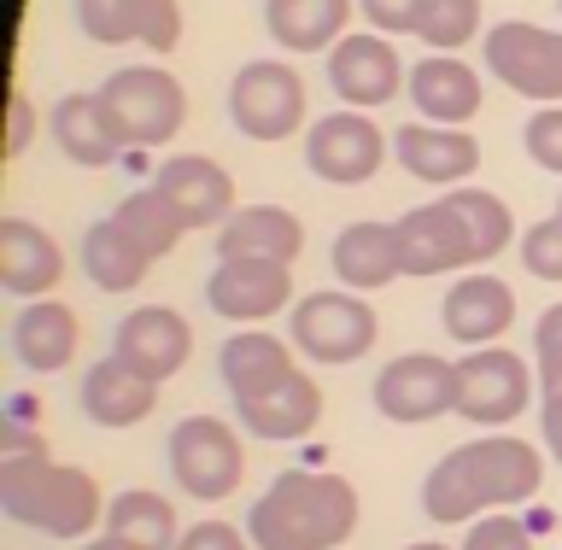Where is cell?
<instances>
[{"mask_svg": "<svg viewBox=\"0 0 562 550\" xmlns=\"http://www.w3.org/2000/svg\"><path fill=\"white\" fill-rule=\"evenodd\" d=\"M539 486H544L539 451L516 434H486L439 457L434 474L422 481V509L446 527H469L492 509L527 504Z\"/></svg>", "mask_w": 562, "mask_h": 550, "instance_id": "1", "label": "cell"}, {"mask_svg": "<svg viewBox=\"0 0 562 550\" xmlns=\"http://www.w3.org/2000/svg\"><path fill=\"white\" fill-rule=\"evenodd\" d=\"M258 550H340L358 534V486L334 469H281L246 509Z\"/></svg>", "mask_w": 562, "mask_h": 550, "instance_id": "2", "label": "cell"}, {"mask_svg": "<svg viewBox=\"0 0 562 550\" xmlns=\"http://www.w3.org/2000/svg\"><path fill=\"white\" fill-rule=\"evenodd\" d=\"M0 509L18 527L47 539H88L105 527V498L88 469L53 463V457H0Z\"/></svg>", "mask_w": 562, "mask_h": 550, "instance_id": "3", "label": "cell"}, {"mask_svg": "<svg viewBox=\"0 0 562 550\" xmlns=\"http://www.w3.org/2000/svg\"><path fill=\"white\" fill-rule=\"evenodd\" d=\"M375 334H381L375 305L351 288H340V293L323 288V293H305L293 305V346L305 351L311 363H328V369L358 363V358H369Z\"/></svg>", "mask_w": 562, "mask_h": 550, "instance_id": "4", "label": "cell"}, {"mask_svg": "<svg viewBox=\"0 0 562 550\" xmlns=\"http://www.w3.org/2000/svg\"><path fill=\"white\" fill-rule=\"evenodd\" d=\"M100 94H105V105H112L130 153L165 147V141L182 130V117H188V94H182V82H176L165 65H123V70L105 77Z\"/></svg>", "mask_w": 562, "mask_h": 550, "instance_id": "5", "label": "cell"}, {"mask_svg": "<svg viewBox=\"0 0 562 550\" xmlns=\"http://www.w3.org/2000/svg\"><path fill=\"white\" fill-rule=\"evenodd\" d=\"M170 474L188 498L223 504L246 481V451L223 416H182L170 428Z\"/></svg>", "mask_w": 562, "mask_h": 550, "instance_id": "6", "label": "cell"}, {"mask_svg": "<svg viewBox=\"0 0 562 550\" xmlns=\"http://www.w3.org/2000/svg\"><path fill=\"white\" fill-rule=\"evenodd\" d=\"M486 70L498 77L509 94L562 105V30L527 24V18H504L486 30Z\"/></svg>", "mask_w": 562, "mask_h": 550, "instance_id": "7", "label": "cell"}, {"mask_svg": "<svg viewBox=\"0 0 562 550\" xmlns=\"http://www.w3.org/2000/svg\"><path fill=\"white\" fill-rule=\"evenodd\" d=\"M228 117L246 141H288L305 130V77L281 59H252L228 82Z\"/></svg>", "mask_w": 562, "mask_h": 550, "instance_id": "8", "label": "cell"}, {"mask_svg": "<svg viewBox=\"0 0 562 550\" xmlns=\"http://www.w3.org/2000/svg\"><path fill=\"white\" fill-rule=\"evenodd\" d=\"M539 386V369L516 358L509 346H481L457 363V416L481 422V428H504L527 411Z\"/></svg>", "mask_w": 562, "mask_h": 550, "instance_id": "9", "label": "cell"}, {"mask_svg": "<svg viewBox=\"0 0 562 550\" xmlns=\"http://www.w3.org/2000/svg\"><path fill=\"white\" fill-rule=\"evenodd\" d=\"M375 411L404 428L457 416V363L434 358V351H404L375 375Z\"/></svg>", "mask_w": 562, "mask_h": 550, "instance_id": "10", "label": "cell"}, {"mask_svg": "<svg viewBox=\"0 0 562 550\" xmlns=\"http://www.w3.org/2000/svg\"><path fill=\"white\" fill-rule=\"evenodd\" d=\"M386 158V135L375 130L369 112H328L305 130V165L334 188H363Z\"/></svg>", "mask_w": 562, "mask_h": 550, "instance_id": "11", "label": "cell"}, {"mask_svg": "<svg viewBox=\"0 0 562 550\" xmlns=\"http://www.w3.org/2000/svg\"><path fill=\"white\" fill-rule=\"evenodd\" d=\"M393 228H398V246H404V276H446V270L481 263V246H474L469 217L457 211L451 193H439L434 205L404 211Z\"/></svg>", "mask_w": 562, "mask_h": 550, "instance_id": "12", "label": "cell"}, {"mask_svg": "<svg viewBox=\"0 0 562 550\" xmlns=\"http://www.w3.org/2000/svg\"><path fill=\"white\" fill-rule=\"evenodd\" d=\"M328 82H334V94H340L351 112H381L393 94H404L411 70H404L398 47L386 42L381 30H358V35H346V42H334Z\"/></svg>", "mask_w": 562, "mask_h": 550, "instance_id": "13", "label": "cell"}, {"mask_svg": "<svg viewBox=\"0 0 562 550\" xmlns=\"http://www.w3.org/2000/svg\"><path fill=\"white\" fill-rule=\"evenodd\" d=\"M205 305L223 323H270L293 305V263L276 258H217V276L205 281Z\"/></svg>", "mask_w": 562, "mask_h": 550, "instance_id": "14", "label": "cell"}, {"mask_svg": "<svg viewBox=\"0 0 562 550\" xmlns=\"http://www.w3.org/2000/svg\"><path fill=\"white\" fill-rule=\"evenodd\" d=\"M188 351H193V328H188V316L170 311V305H140V311L123 316L117 334H112V358L153 386H165L176 369H188Z\"/></svg>", "mask_w": 562, "mask_h": 550, "instance_id": "15", "label": "cell"}, {"mask_svg": "<svg viewBox=\"0 0 562 550\" xmlns=\"http://www.w3.org/2000/svg\"><path fill=\"white\" fill-rule=\"evenodd\" d=\"M153 188L176 205V217H182L188 228H223L240 211L235 205V176H228L217 158H205V153L165 158V165L153 170Z\"/></svg>", "mask_w": 562, "mask_h": 550, "instance_id": "16", "label": "cell"}, {"mask_svg": "<svg viewBox=\"0 0 562 550\" xmlns=\"http://www.w3.org/2000/svg\"><path fill=\"white\" fill-rule=\"evenodd\" d=\"M77 24L94 47L140 42L153 53H170L182 42V7L176 0H77Z\"/></svg>", "mask_w": 562, "mask_h": 550, "instance_id": "17", "label": "cell"}, {"mask_svg": "<svg viewBox=\"0 0 562 550\" xmlns=\"http://www.w3.org/2000/svg\"><path fill=\"white\" fill-rule=\"evenodd\" d=\"M393 153L416 182H434V188H463L481 170V141L457 130V123H422V117L404 123V130H393Z\"/></svg>", "mask_w": 562, "mask_h": 550, "instance_id": "18", "label": "cell"}, {"mask_svg": "<svg viewBox=\"0 0 562 550\" xmlns=\"http://www.w3.org/2000/svg\"><path fill=\"white\" fill-rule=\"evenodd\" d=\"M47 130H53V141H59V153L82 170H105V165H117V158H130V141H123V130H117V117H112V105H105L100 88L94 94H65L59 105H53Z\"/></svg>", "mask_w": 562, "mask_h": 550, "instance_id": "19", "label": "cell"}, {"mask_svg": "<svg viewBox=\"0 0 562 550\" xmlns=\"http://www.w3.org/2000/svg\"><path fill=\"white\" fill-rule=\"evenodd\" d=\"M439 323L457 346L481 351V346H498L509 323H516V293H509V281L498 276H457L446 305H439Z\"/></svg>", "mask_w": 562, "mask_h": 550, "instance_id": "20", "label": "cell"}, {"mask_svg": "<svg viewBox=\"0 0 562 550\" xmlns=\"http://www.w3.org/2000/svg\"><path fill=\"white\" fill-rule=\"evenodd\" d=\"M404 94H411L422 123H457V130H463V123L481 112L486 88H481V77H474V65H463L457 53H428V59L411 65Z\"/></svg>", "mask_w": 562, "mask_h": 550, "instance_id": "21", "label": "cell"}, {"mask_svg": "<svg viewBox=\"0 0 562 550\" xmlns=\"http://www.w3.org/2000/svg\"><path fill=\"white\" fill-rule=\"evenodd\" d=\"M82 346V323L77 311L59 305V299H30L12 323V358L30 369V375H59V369L77 363Z\"/></svg>", "mask_w": 562, "mask_h": 550, "instance_id": "22", "label": "cell"}, {"mask_svg": "<svg viewBox=\"0 0 562 550\" xmlns=\"http://www.w3.org/2000/svg\"><path fill=\"white\" fill-rule=\"evenodd\" d=\"M59 281H65V252L47 228H35L30 217L0 223V288L18 299H53Z\"/></svg>", "mask_w": 562, "mask_h": 550, "instance_id": "23", "label": "cell"}, {"mask_svg": "<svg viewBox=\"0 0 562 550\" xmlns=\"http://www.w3.org/2000/svg\"><path fill=\"white\" fill-rule=\"evenodd\" d=\"M334 276L351 293H381L404 276V246L393 223H346L334 240Z\"/></svg>", "mask_w": 562, "mask_h": 550, "instance_id": "24", "label": "cell"}, {"mask_svg": "<svg viewBox=\"0 0 562 550\" xmlns=\"http://www.w3.org/2000/svg\"><path fill=\"white\" fill-rule=\"evenodd\" d=\"M293 351H299V346L276 340V334H263V328L228 334L223 351H217L223 386L235 393V404H252V399H263L270 386H281V381L293 375Z\"/></svg>", "mask_w": 562, "mask_h": 550, "instance_id": "25", "label": "cell"}, {"mask_svg": "<svg viewBox=\"0 0 562 550\" xmlns=\"http://www.w3.org/2000/svg\"><path fill=\"white\" fill-rule=\"evenodd\" d=\"M82 416L94 428H135L158 411V386L140 381L135 369H123L117 358H100L94 369H82Z\"/></svg>", "mask_w": 562, "mask_h": 550, "instance_id": "26", "label": "cell"}, {"mask_svg": "<svg viewBox=\"0 0 562 550\" xmlns=\"http://www.w3.org/2000/svg\"><path fill=\"white\" fill-rule=\"evenodd\" d=\"M305 252V223L281 205H240L235 217L217 228V258H276L293 263Z\"/></svg>", "mask_w": 562, "mask_h": 550, "instance_id": "27", "label": "cell"}, {"mask_svg": "<svg viewBox=\"0 0 562 550\" xmlns=\"http://www.w3.org/2000/svg\"><path fill=\"white\" fill-rule=\"evenodd\" d=\"M358 0H263V30L288 53H334Z\"/></svg>", "mask_w": 562, "mask_h": 550, "instance_id": "28", "label": "cell"}, {"mask_svg": "<svg viewBox=\"0 0 562 550\" xmlns=\"http://www.w3.org/2000/svg\"><path fill=\"white\" fill-rule=\"evenodd\" d=\"M240 422H246V434H258V439H305L316 422H323V386H316L305 369H293L281 386H270L263 399L252 404H235Z\"/></svg>", "mask_w": 562, "mask_h": 550, "instance_id": "29", "label": "cell"}, {"mask_svg": "<svg viewBox=\"0 0 562 550\" xmlns=\"http://www.w3.org/2000/svg\"><path fill=\"white\" fill-rule=\"evenodd\" d=\"M82 270H88V281H94L100 293H135L140 281H147L153 258L140 252V246L123 235L112 217H105V223H94L82 235Z\"/></svg>", "mask_w": 562, "mask_h": 550, "instance_id": "30", "label": "cell"}, {"mask_svg": "<svg viewBox=\"0 0 562 550\" xmlns=\"http://www.w3.org/2000/svg\"><path fill=\"white\" fill-rule=\"evenodd\" d=\"M105 534L123 539V545H135V550H176V509L170 498H158V492L147 486H130V492H117L112 504H105Z\"/></svg>", "mask_w": 562, "mask_h": 550, "instance_id": "31", "label": "cell"}, {"mask_svg": "<svg viewBox=\"0 0 562 550\" xmlns=\"http://www.w3.org/2000/svg\"><path fill=\"white\" fill-rule=\"evenodd\" d=\"M112 223H117L123 235H130L153 263H158V258H170L176 246H182V235H188V223L176 217V205H170L153 182H147V188H135V193H123L117 211H112Z\"/></svg>", "mask_w": 562, "mask_h": 550, "instance_id": "32", "label": "cell"}, {"mask_svg": "<svg viewBox=\"0 0 562 550\" xmlns=\"http://www.w3.org/2000/svg\"><path fill=\"white\" fill-rule=\"evenodd\" d=\"M416 35H422L434 53H457L463 42H474V35H481V0H434Z\"/></svg>", "mask_w": 562, "mask_h": 550, "instance_id": "33", "label": "cell"}, {"mask_svg": "<svg viewBox=\"0 0 562 550\" xmlns=\"http://www.w3.org/2000/svg\"><path fill=\"white\" fill-rule=\"evenodd\" d=\"M521 147H527V158H533L539 170L562 176V105H539V112L527 117Z\"/></svg>", "mask_w": 562, "mask_h": 550, "instance_id": "34", "label": "cell"}, {"mask_svg": "<svg viewBox=\"0 0 562 550\" xmlns=\"http://www.w3.org/2000/svg\"><path fill=\"white\" fill-rule=\"evenodd\" d=\"M521 263L539 281H562V217H544L521 235Z\"/></svg>", "mask_w": 562, "mask_h": 550, "instance_id": "35", "label": "cell"}, {"mask_svg": "<svg viewBox=\"0 0 562 550\" xmlns=\"http://www.w3.org/2000/svg\"><path fill=\"white\" fill-rule=\"evenodd\" d=\"M463 550H533V534H527V527H521L516 516H504V509H492V516L469 521Z\"/></svg>", "mask_w": 562, "mask_h": 550, "instance_id": "36", "label": "cell"}, {"mask_svg": "<svg viewBox=\"0 0 562 550\" xmlns=\"http://www.w3.org/2000/svg\"><path fill=\"white\" fill-rule=\"evenodd\" d=\"M434 0H358V12L369 18V30L381 35H416Z\"/></svg>", "mask_w": 562, "mask_h": 550, "instance_id": "37", "label": "cell"}, {"mask_svg": "<svg viewBox=\"0 0 562 550\" xmlns=\"http://www.w3.org/2000/svg\"><path fill=\"white\" fill-rule=\"evenodd\" d=\"M176 550H258L252 534H240V527L228 521H193L182 539H176Z\"/></svg>", "mask_w": 562, "mask_h": 550, "instance_id": "38", "label": "cell"}, {"mask_svg": "<svg viewBox=\"0 0 562 550\" xmlns=\"http://www.w3.org/2000/svg\"><path fill=\"white\" fill-rule=\"evenodd\" d=\"M533 369L539 375L562 369V305H551L539 316V328H533Z\"/></svg>", "mask_w": 562, "mask_h": 550, "instance_id": "39", "label": "cell"}, {"mask_svg": "<svg viewBox=\"0 0 562 550\" xmlns=\"http://www.w3.org/2000/svg\"><path fill=\"white\" fill-rule=\"evenodd\" d=\"M0 457H47V434H35V422L0 416Z\"/></svg>", "mask_w": 562, "mask_h": 550, "instance_id": "40", "label": "cell"}, {"mask_svg": "<svg viewBox=\"0 0 562 550\" xmlns=\"http://www.w3.org/2000/svg\"><path fill=\"white\" fill-rule=\"evenodd\" d=\"M30 141H35V105L30 94H12L7 100V158H24Z\"/></svg>", "mask_w": 562, "mask_h": 550, "instance_id": "41", "label": "cell"}, {"mask_svg": "<svg viewBox=\"0 0 562 550\" xmlns=\"http://www.w3.org/2000/svg\"><path fill=\"white\" fill-rule=\"evenodd\" d=\"M539 428H544V451L562 463V404H544L539 399Z\"/></svg>", "mask_w": 562, "mask_h": 550, "instance_id": "42", "label": "cell"}, {"mask_svg": "<svg viewBox=\"0 0 562 550\" xmlns=\"http://www.w3.org/2000/svg\"><path fill=\"white\" fill-rule=\"evenodd\" d=\"M539 399H544V404H562V369H551V375H539Z\"/></svg>", "mask_w": 562, "mask_h": 550, "instance_id": "43", "label": "cell"}, {"mask_svg": "<svg viewBox=\"0 0 562 550\" xmlns=\"http://www.w3.org/2000/svg\"><path fill=\"white\" fill-rule=\"evenodd\" d=\"M7 411H12L18 422H35V399H30V393H12V399H7Z\"/></svg>", "mask_w": 562, "mask_h": 550, "instance_id": "44", "label": "cell"}, {"mask_svg": "<svg viewBox=\"0 0 562 550\" xmlns=\"http://www.w3.org/2000/svg\"><path fill=\"white\" fill-rule=\"evenodd\" d=\"M82 550H135V545H123V539H112V534H100V539H88Z\"/></svg>", "mask_w": 562, "mask_h": 550, "instance_id": "45", "label": "cell"}, {"mask_svg": "<svg viewBox=\"0 0 562 550\" xmlns=\"http://www.w3.org/2000/svg\"><path fill=\"white\" fill-rule=\"evenodd\" d=\"M557 217H562V200H557Z\"/></svg>", "mask_w": 562, "mask_h": 550, "instance_id": "46", "label": "cell"}, {"mask_svg": "<svg viewBox=\"0 0 562 550\" xmlns=\"http://www.w3.org/2000/svg\"><path fill=\"white\" fill-rule=\"evenodd\" d=\"M557 7H562V0H557Z\"/></svg>", "mask_w": 562, "mask_h": 550, "instance_id": "47", "label": "cell"}]
</instances>
